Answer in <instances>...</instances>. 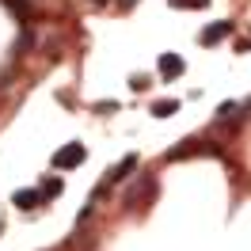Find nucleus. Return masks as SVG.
<instances>
[{"mask_svg":"<svg viewBox=\"0 0 251 251\" xmlns=\"http://www.w3.org/2000/svg\"><path fill=\"white\" fill-rule=\"evenodd\" d=\"M84 156H88V152H84V145H65V149H57V152H53V168H61V172H69V168H80V164H84Z\"/></svg>","mask_w":251,"mask_h":251,"instance_id":"nucleus-1","label":"nucleus"},{"mask_svg":"<svg viewBox=\"0 0 251 251\" xmlns=\"http://www.w3.org/2000/svg\"><path fill=\"white\" fill-rule=\"evenodd\" d=\"M228 34H232V23L221 19V23H213V27H205V31H202V46H217L221 38H228Z\"/></svg>","mask_w":251,"mask_h":251,"instance_id":"nucleus-2","label":"nucleus"},{"mask_svg":"<svg viewBox=\"0 0 251 251\" xmlns=\"http://www.w3.org/2000/svg\"><path fill=\"white\" fill-rule=\"evenodd\" d=\"M183 69H187V65H183V57H179V53H164V57H160V76H183Z\"/></svg>","mask_w":251,"mask_h":251,"instance_id":"nucleus-3","label":"nucleus"},{"mask_svg":"<svg viewBox=\"0 0 251 251\" xmlns=\"http://www.w3.org/2000/svg\"><path fill=\"white\" fill-rule=\"evenodd\" d=\"M133 168H137V156H122V164H118V168L107 175V183H122V179L133 172Z\"/></svg>","mask_w":251,"mask_h":251,"instance_id":"nucleus-4","label":"nucleus"},{"mask_svg":"<svg viewBox=\"0 0 251 251\" xmlns=\"http://www.w3.org/2000/svg\"><path fill=\"white\" fill-rule=\"evenodd\" d=\"M38 198H42V190H19V194H16V205H19V209H34Z\"/></svg>","mask_w":251,"mask_h":251,"instance_id":"nucleus-5","label":"nucleus"},{"mask_svg":"<svg viewBox=\"0 0 251 251\" xmlns=\"http://www.w3.org/2000/svg\"><path fill=\"white\" fill-rule=\"evenodd\" d=\"M175 110H179L175 99H156V103H152V114H156V118H172Z\"/></svg>","mask_w":251,"mask_h":251,"instance_id":"nucleus-6","label":"nucleus"},{"mask_svg":"<svg viewBox=\"0 0 251 251\" xmlns=\"http://www.w3.org/2000/svg\"><path fill=\"white\" fill-rule=\"evenodd\" d=\"M209 0H172V8H183V12H194V8H205Z\"/></svg>","mask_w":251,"mask_h":251,"instance_id":"nucleus-7","label":"nucleus"},{"mask_svg":"<svg viewBox=\"0 0 251 251\" xmlns=\"http://www.w3.org/2000/svg\"><path fill=\"white\" fill-rule=\"evenodd\" d=\"M42 194H50V198H53V194H61V179H46V183H42Z\"/></svg>","mask_w":251,"mask_h":251,"instance_id":"nucleus-8","label":"nucleus"},{"mask_svg":"<svg viewBox=\"0 0 251 251\" xmlns=\"http://www.w3.org/2000/svg\"><path fill=\"white\" fill-rule=\"evenodd\" d=\"M4 4H8V8H12L19 19H27V0H4Z\"/></svg>","mask_w":251,"mask_h":251,"instance_id":"nucleus-9","label":"nucleus"},{"mask_svg":"<svg viewBox=\"0 0 251 251\" xmlns=\"http://www.w3.org/2000/svg\"><path fill=\"white\" fill-rule=\"evenodd\" d=\"M236 110H240V103H225V107H221V110H217V114H221V118H232Z\"/></svg>","mask_w":251,"mask_h":251,"instance_id":"nucleus-10","label":"nucleus"},{"mask_svg":"<svg viewBox=\"0 0 251 251\" xmlns=\"http://www.w3.org/2000/svg\"><path fill=\"white\" fill-rule=\"evenodd\" d=\"M118 4H122V8H129V4H133V0H118Z\"/></svg>","mask_w":251,"mask_h":251,"instance_id":"nucleus-11","label":"nucleus"},{"mask_svg":"<svg viewBox=\"0 0 251 251\" xmlns=\"http://www.w3.org/2000/svg\"><path fill=\"white\" fill-rule=\"evenodd\" d=\"M95 4H107V0H95Z\"/></svg>","mask_w":251,"mask_h":251,"instance_id":"nucleus-12","label":"nucleus"}]
</instances>
